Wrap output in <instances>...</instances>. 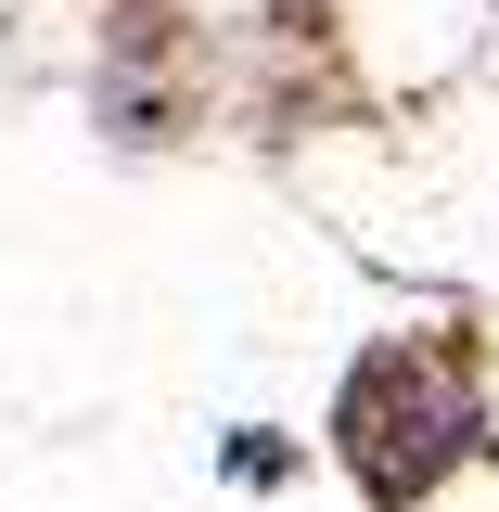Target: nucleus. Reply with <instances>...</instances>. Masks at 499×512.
<instances>
[{"mask_svg": "<svg viewBox=\"0 0 499 512\" xmlns=\"http://www.w3.org/2000/svg\"><path fill=\"white\" fill-rule=\"evenodd\" d=\"M474 436H487V397H474V372L448 346H372L346 372V397H333V448L359 461V487L384 512H410Z\"/></svg>", "mask_w": 499, "mask_h": 512, "instance_id": "obj_1", "label": "nucleus"}]
</instances>
